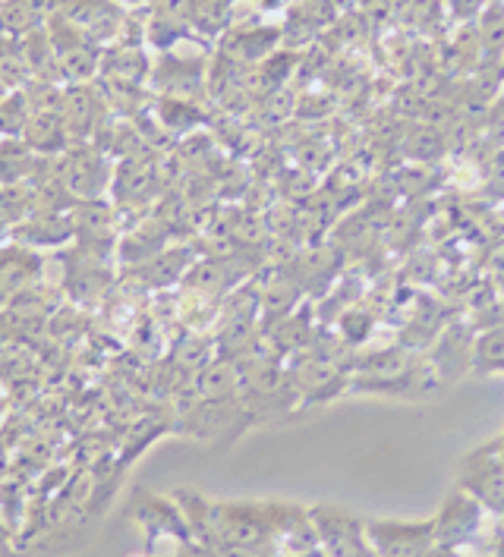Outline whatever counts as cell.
Wrapping results in <instances>:
<instances>
[{"label":"cell","instance_id":"cell-1","mask_svg":"<svg viewBox=\"0 0 504 557\" xmlns=\"http://www.w3.org/2000/svg\"><path fill=\"white\" fill-rule=\"evenodd\" d=\"M435 379H439V372L416 362L410 352L391 350L359 362L354 387L372 391V394H388V397H416V394L429 391Z\"/></svg>","mask_w":504,"mask_h":557},{"label":"cell","instance_id":"cell-23","mask_svg":"<svg viewBox=\"0 0 504 557\" xmlns=\"http://www.w3.org/2000/svg\"><path fill=\"white\" fill-rule=\"evenodd\" d=\"M155 114L161 117V123L174 133H186L199 123V111L193 101H183V98H158L155 101Z\"/></svg>","mask_w":504,"mask_h":557},{"label":"cell","instance_id":"cell-21","mask_svg":"<svg viewBox=\"0 0 504 557\" xmlns=\"http://www.w3.org/2000/svg\"><path fill=\"white\" fill-rule=\"evenodd\" d=\"M231 3L228 0H189V29L218 35L228 29Z\"/></svg>","mask_w":504,"mask_h":557},{"label":"cell","instance_id":"cell-17","mask_svg":"<svg viewBox=\"0 0 504 557\" xmlns=\"http://www.w3.org/2000/svg\"><path fill=\"white\" fill-rule=\"evenodd\" d=\"M23 139L29 143L35 154H48V158L63 154L66 148L73 146L70 133H66V126L60 120V111H35L29 123H26Z\"/></svg>","mask_w":504,"mask_h":557},{"label":"cell","instance_id":"cell-28","mask_svg":"<svg viewBox=\"0 0 504 557\" xmlns=\"http://www.w3.org/2000/svg\"><path fill=\"white\" fill-rule=\"evenodd\" d=\"M7 239H10V234H7V227L0 224V249H3V243H7Z\"/></svg>","mask_w":504,"mask_h":557},{"label":"cell","instance_id":"cell-30","mask_svg":"<svg viewBox=\"0 0 504 557\" xmlns=\"http://www.w3.org/2000/svg\"><path fill=\"white\" fill-rule=\"evenodd\" d=\"M502 63H504V48H502Z\"/></svg>","mask_w":504,"mask_h":557},{"label":"cell","instance_id":"cell-12","mask_svg":"<svg viewBox=\"0 0 504 557\" xmlns=\"http://www.w3.org/2000/svg\"><path fill=\"white\" fill-rule=\"evenodd\" d=\"M10 239L41 252V249H63L66 243L76 239V231L70 211H32L23 224L10 231Z\"/></svg>","mask_w":504,"mask_h":557},{"label":"cell","instance_id":"cell-8","mask_svg":"<svg viewBox=\"0 0 504 557\" xmlns=\"http://www.w3.org/2000/svg\"><path fill=\"white\" fill-rule=\"evenodd\" d=\"M45 281V256L32 246L7 239L0 249V312Z\"/></svg>","mask_w":504,"mask_h":557},{"label":"cell","instance_id":"cell-7","mask_svg":"<svg viewBox=\"0 0 504 557\" xmlns=\"http://www.w3.org/2000/svg\"><path fill=\"white\" fill-rule=\"evenodd\" d=\"M108 101L105 91L95 83H83V86H63V98H60V120L70 133V143H91L98 136V129L108 120Z\"/></svg>","mask_w":504,"mask_h":557},{"label":"cell","instance_id":"cell-27","mask_svg":"<svg viewBox=\"0 0 504 557\" xmlns=\"http://www.w3.org/2000/svg\"><path fill=\"white\" fill-rule=\"evenodd\" d=\"M3 412H7V397H3V391H0V422H3Z\"/></svg>","mask_w":504,"mask_h":557},{"label":"cell","instance_id":"cell-4","mask_svg":"<svg viewBox=\"0 0 504 557\" xmlns=\"http://www.w3.org/2000/svg\"><path fill=\"white\" fill-rule=\"evenodd\" d=\"M460 488L474 495L485 510H504V441L476 447L460 463Z\"/></svg>","mask_w":504,"mask_h":557},{"label":"cell","instance_id":"cell-14","mask_svg":"<svg viewBox=\"0 0 504 557\" xmlns=\"http://www.w3.org/2000/svg\"><path fill=\"white\" fill-rule=\"evenodd\" d=\"M151 76V60L143 51L139 41H118L105 48L101 54V73L98 79L108 83H126V86H143Z\"/></svg>","mask_w":504,"mask_h":557},{"label":"cell","instance_id":"cell-25","mask_svg":"<svg viewBox=\"0 0 504 557\" xmlns=\"http://www.w3.org/2000/svg\"><path fill=\"white\" fill-rule=\"evenodd\" d=\"M447 3H451V10H454L457 16H464V20H467V16H476V13L482 10V3H485V0H447Z\"/></svg>","mask_w":504,"mask_h":557},{"label":"cell","instance_id":"cell-5","mask_svg":"<svg viewBox=\"0 0 504 557\" xmlns=\"http://www.w3.org/2000/svg\"><path fill=\"white\" fill-rule=\"evenodd\" d=\"M76 246L95 256H111L120 246V208L108 199H76L70 208Z\"/></svg>","mask_w":504,"mask_h":557},{"label":"cell","instance_id":"cell-20","mask_svg":"<svg viewBox=\"0 0 504 557\" xmlns=\"http://www.w3.org/2000/svg\"><path fill=\"white\" fill-rule=\"evenodd\" d=\"M474 372L476 375H504V324L476 334Z\"/></svg>","mask_w":504,"mask_h":557},{"label":"cell","instance_id":"cell-11","mask_svg":"<svg viewBox=\"0 0 504 557\" xmlns=\"http://www.w3.org/2000/svg\"><path fill=\"white\" fill-rule=\"evenodd\" d=\"M482 520H485V507H482L474 495H467V492L460 488V492H454V495L445 500L442 513L432 520V523H435V542H439L442 548L464 545V542H470V539L479 535Z\"/></svg>","mask_w":504,"mask_h":557},{"label":"cell","instance_id":"cell-16","mask_svg":"<svg viewBox=\"0 0 504 557\" xmlns=\"http://www.w3.org/2000/svg\"><path fill=\"white\" fill-rule=\"evenodd\" d=\"M189 262H193V259H189V252H186V249H164V252L151 256V259H146V262L130 264V274H133V277H139L136 284L151 287V290H161V287H168V284L180 281V277L186 274Z\"/></svg>","mask_w":504,"mask_h":557},{"label":"cell","instance_id":"cell-18","mask_svg":"<svg viewBox=\"0 0 504 557\" xmlns=\"http://www.w3.org/2000/svg\"><path fill=\"white\" fill-rule=\"evenodd\" d=\"M38 158L23 136H3L0 139V186H16V183H29Z\"/></svg>","mask_w":504,"mask_h":557},{"label":"cell","instance_id":"cell-6","mask_svg":"<svg viewBox=\"0 0 504 557\" xmlns=\"http://www.w3.org/2000/svg\"><path fill=\"white\" fill-rule=\"evenodd\" d=\"M60 13L89 35L95 45L111 48L118 41H126L130 10L120 7L118 0H63Z\"/></svg>","mask_w":504,"mask_h":557},{"label":"cell","instance_id":"cell-29","mask_svg":"<svg viewBox=\"0 0 504 557\" xmlns=\"http://www.w3.org/2000/svg\"><path fill=\"white\" fill-rule=\"evenodd\" d=\"M7 91H10V88H7V86H3V83H0V101L7 98Z\"/></svg>","mask_w":504,"mask_h":557},{"label":"cell","instance_id":"cell-13","mask_svg":"<svg viewBox=\"0 0 504 557\" xmlns=\"http://www.w3.org/2000/svg\"><path fill=\"white\" fill-rule=\"evenodd\" d=\"M158 180V168L151 161L146 151H136L130 158L120 161V168L114 171V206L126 208V206H149L151 196H155V183Z\"/></svg>","mask_w":504,"mask_h":557},{"label":"cell","instance_id":"cell-9","mask_svg":"<svg viewBox=\"0 0 504 557\" xmlns=\"http://www.w3.org/2000/svg\"><path fill=\"white\" fill-rule=\"evenodd\" d=\"M60 264H63V290L79 306H95L108 294L111 271H108L105 256H95L89 249L76 246L70 252H60Z\"/></svg>","mask_w":504,"mask_h":557},{"label":"cell","instance_id":"cell-22","mask_svg":"<svg viewBox=\"0 0 504 557\" xmlns=\"http://www.w3.org/2000/svg\"><path fill=\"white\" fill-rule=\"evenodd\" d=\"M29 117L32 108L29 98H26V88L7 91V98L0 101V139H3V136H23Z\"/></svg>","mask_w":504,"mask_h":557},{"label":"cell","instance_id":"cell-15","mask_svg":"<svg viewBox=\"0 0 504 557\" xmlns=\"http://www.w3.org/2000/svg\"><path fill=\"white\" fill-rule=\"evenodd\" d=\"M63 0H0V32L26 38L45 29Z\"/></svg>","mask_w":504,"mask_h":557},{"label":"cell","instance_id":"cell-26","mask_svg":"<svg viewBox=\"0 0 504 557\" xmlns=\"http://www.w3.org/2000/svg\"><path fill=\"white\" fill-rule=\"evenodd\" d=\"M120 7H126V10H130V7H143V3H151V0H118Z\"/></svg>","mask_w":504,"mask_h":557},{"label":"cell","instance_id":"cell-10","mask_svg":"<svg viewBox=\"0 0 504 557\" xmlns=\"http://www.w3.org/2000/svg\"><path fill=\"white\" fill-rule=\"evenodd\" d=\"M369 542L379 557H432L439 548L435 523H379L369 527Z\"/></svg>","mask_w":504,"mask_h":557},{"label":"cell","instance_id":"cell-3","mask_svg":"<svg viewBox=\"0 0 504 557\" xmlns=\"http://www.w3.org/2000/svg\"><path fill=\"white\" fill-rule=\"evenodd\" d=\"M48 35L54 45V54L60 63V76L66 86H83V83H95L101 73V54L105 48L95 45L83 29H76L63 13H54L48 23Z\"/></svg>","mask_w":504,"mask_h":557},{"label":"cell","instance_id":"cell-24","mask_svg":"<svg viewBox=\"0 0 504 557\" xmlns=\"http://www.w3.org/2000/svg\"><path fill=\"white\" fill-rule=\"evenodd\" d=\"M485 189L495 196V199H504V148L495 151L485 164Z\"/></svg>","mask_w":504,"mask_h":557},{"label":"cell","instance_id":"cell-2","mask_svg":"<svg viewBox=\"0 0 504 557\" xmlns=\"http://www.w3.org/2000/svg\"><path fill=\"white\" fill-rule=\"evenodd\" d=\"M58 171L73 199H105L114 186V161L95 143H79L58 154Z\"/></svg>","mask_w":504,"mask_h":557},{"label":"cell","instance_id":"cell-19","mask_svg":"<svg viewBox=\"0 0 504 557\" xmlns=\"http://www.w3.org/2000/svg\"><path fill=\"white\" fill-rule=\"evenodd\" d=\"M0 83L10 88H26L32 83L29 60H26V45L16 35L0 32Z\"/></svg>","mask_w":504,"mask_h":557}]
</instances>
